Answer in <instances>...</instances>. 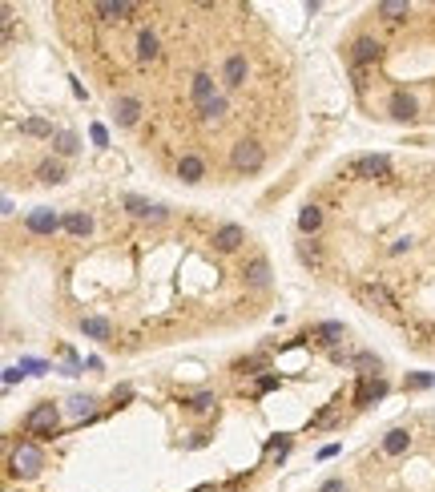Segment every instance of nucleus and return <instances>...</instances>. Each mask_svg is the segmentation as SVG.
I'll return each instance as SVG.
<instances>
[{
	"label": "nucleus",
	"instance_id": "obj_13",
	"mask_svg": "<svg viewBox=\"0 0 435 492\" xmlns=\"http://www.w3.org/2000/svg\"><path fill=\"white\" fill-rule=\"evenodd\" d=\"M379 396H387V383H383V379H363L359 392H355L359 403H371V399H379Z\"/></svg>",
	"mask_w": 435,
	"mask_h": 492
},
{
	"label": "nucleus",
	"instance_id": "obj_23",
	"mask_svg": "<svg viewBox=\"0 0 435 492\" xmlns=\"http://www.w3.org/2000/svg\"><path fill=\"white\" fill-rule=\"evenodd\" d=\"M41 182H65V165L61 162H41Z\"/></svg>",
	"mask_w": 435,
	"mask_h": 492
},
{
	"label": "nucleus",
	"instance_id": "obj_20",
	"mask_svg": "<svg viewBox=\"0 0 435 492\" xmlns=\"http://www.w3.org/2000/svg\"><path fill=\"white\" fill-rule=\"evenodd\" d=\"M138 57H141V61H154V57H158V37H154L149 28L138 37Z\"/></svg>",
	"mask_w": 435,
	"mask_h": 492
},
{
	"label": "nucleus",
	"instance_id": "obj_3",
	"mask_svg": "<svg viewBox=\"0 0 435 492\" xmlns=\"http://www.w3.org/2000/svg\"><path fill=\"white\" fill-rule=\"evenodd\" d=\"M230 162H234V170H242V174H254V170H262L266 154H262V145H254V141H238Z\"/></svg>",
	"mask_w": 435,
	"mask_h": 492
},
{
	"label": "nucleus",
	"instance_id": "obj_34",
	"mask_svg": "<svg viewBox=\"0 0 435 492\" xmlns=\"http://www.w3.org/2000/svg\"><path fill=\"white\" fill-rule=\"evenodd\" d=\"M93 141H97V145H105V141H109V134H105V125H93Z\"/></svg>",
	"mask_w": 435,
	"mask_h": 492
},
{
	"label": "nucleus",
	"instance_id": "obj_15",
	"mask_svg": "<svg viewBox=\"0 0 435 492\" xmlns=\"http://www.w3.org/2000/svg\"><path fill=\"white\" fill-rule=\"evenodd\" d=\"M202 170L206 165H202V158H194V154H185L182 165H178V174H182L185 182H202Z\"/></svg>",
	"mask_w": 435,
	"mask_h": 492
},
{
	"label": "nucleus",
	"instance_id": "obj_11",
	"mask_svg": "<svg viewBox=\"0 0 435 492\" xmlns=\"http://www.w3.org/2000/svg\"><path fill=\"white\" fill-rule=\"evenodd\" d=\"M138 101H133V97H117L113 101V113H117V121H121V125H133V121H138Z\"/></svg>",
	"mask_w": 435,
	"mask_h": 492
},
{
	"label": "nucleus",
	"instance_id": "obj_12",
	"mask_svg": "<svg viewBox=\"0 0 435 492\" xmlns=\"http://www.w3.org/2000/svg\"><path fill=\"white\" fill-rule=\"evenodd\" d=\"M246 282H250V286H270V266H266V258H254L250 266H246Z\"/></svg>",
	"mask_w": 435,
	"mask_h": 492
},
{
	"label": "nucleus",
	"instance_id": "obj_16",
	"mask_svg": "<svg viewBox=\"0 0 435 492\" xmlns=\"http://www.w3.org/2000/svg\"><path fill=\"white\" fill-rule=\"evenodd\" d=\"M379 41H371V37H359V41H355V61H359V65H363V61H375V57H379Z\"/></svg>",
	"mask_w": 435,
	"mask_h": 492
},
{
	"label": "nucleus",
	"instance_id": "obj_10",
	"mask_svg": "<svg viewBox=\"0 0 435 492\" xmlns=\"http://www.w3.org/2000/svg\"><path fill=\"white\" fill-rule=\"evenodd\" d=\"M242 226H222V230H218V235H214V246H218V250H238V242H242Z\"/></svg>",
	"mask_w": 435,
	"mask_h": 492
},
{
	"label": "nucleus",
	"instance_id": "obj_26",
	"mask_svg": "<svg viewBox=\"0 0 435 492\" xmlns=\"http://www.w3.org/2000/svg\"><path fill=\"white\" fill-rule=\"evenodd\" d=\"M315 335H322V343H339V339H343V327H339V323H322V327H315Z\"/></svg>",
	"mask_w": 435,
	"mask_h": 492
},
{
	"label": "nucleus",
	"instance_id": "obj_7",
	"mask_svg": "<svg viewBox=\"0 0 435 492\" xmlns=\"http://www.w3.org/2000/svg\"><path fill=\"white\" fill-rule=\"evenodd\" d=\"M214 97H218V93H214V77H210V73H198V77H194V101L206 109Z\"/></svg>",
	"mask_w": 435,
	"mask_h": 492
},
{
	"label": "nucleus",
	"instance_id": "obj_22",
	"mask_svg": "<svg viewBox=\"0 0 435 492\" xmlns=\"http://www.w3.org/2000/svg\"><path fill=\"white\" fill-rule=\"evenodd\" d=\"M97 12H105V17H125V12H133V4H129V0H101Z\"/></svg>",
	"mask_w": 435,
	"mask_h": 492
},
{
	"label": "nucleus",
	"instance_id": "obj_28",
	"mask_svg": "<svg viewBox=\"0 0 435 492\" xmlns=\"http://www.w3.org/2000/svg\"><path fill=\"white\" fill-rule=\"evenodd\" d=\"M57 149L69 158V154H77V134H57Z\"/></svg>",
	"mask_w": 435,
	"mask_h": 492
},
{
	"label": "nucleus",
	"instance_id": "obj_29",
	"mask_svg": "<svg viewBox=\"0 0 435 492\" xmlns=\"http://www.w3.org/2000/svg\"><path fill=\"white\" fill-rule=\"evenodd\" d=\"M222 113H226V97L218 93V97L206 105V109H202V118H222Z\"/></svg>",
	"mask_w": 435,
	"mask_h": 492
},
{
	"label": "nucleus",
	"instance_id": "obj_18",
	"mask_svg": "<svg viewBox=\"0 0 435 492\" xmlns=\"http://www.w3.org/2000/svg\"><path fill=\"white\" fill-rule=\"evenodd\" d=\"M222 77H226V85H242V77H246V57H230Z\"/></svg>",
	"mask_w": 435,
	"mask_h": 492
},
{
	"label": "nucleus",
	"instance_id": "obj_32",
	"mask_svg": "<svg viewBox=\"0 0 435 492\" xmlns=\"http://www.w3.org/2000/svg\"><path fill=\"white\" fill-rule=\"evenodd\" d=\"M21 367H24V372H33V375H41V372H45V363H37V359H24Z\"/></svg>",
	"mask_w": 435,
	"mask_h": 492
},
{
	"label": "nucleus",
	"instance_id": "obj_5",
	"mask_svg": "<svg viewBox=\"0 0 435 492\" xmlns=\"http://www.w3.org/2000/svg\"><path fill=\"white\" fill-rule=\"evenodd\" d=\"M24 226H28L33 235H53V230H57V226H65V222H61L53 210H45V206H41V210H33L28 218H24Z\"/></svg>",
	"mask_w": 435,
	"mask_h": 492
},
{
	"label": "nucleus",
	"instance_id": "obj_2",
	"mask_svg": "<svg viewBox=\"0 0 435 492\" xmlns=\"http://www.w3.org/2000/svg\"><path fill=\"white\" fill-rule=\"evenodd\" d=\"M41 468H45V452L37 444H21L12 452V472L17 476H37Z\"/></svg>",
	"mask_w": 435,
	"mask_h": 492
},
{
	"label": "nucleus",
	"instance_id": "obj_33",
	"mask_svg": "<svg viewBox=\"0 0 435 492\" xmlns=\"http://www.w3.org/2000/svg\"><path fill=\"white\" fill-rule=\"evenodd\" d=\"M319 492H346V484H343V480H326Z\"/></svg>",
	"mask_w": 435,
	"mask_h": 492
},
{
	"label": "nucleus",
	"instance_id": "obj_19",
	"mask_svg": "<svg viewBox=\"0 0 435 492\" xmlns=\"http://www.w3.org/2000/svg\"><path fill=\"white\" fill-rule=\"evenodd\" d=\"M69 416L73 420H89L93 416V396H73L69 399Z\"/></svg>",
	"mask_w": 435,
	"mask_h": 492
},
{
	"label": "nucleus",
	"instance_id": "obj_21",
	"mask_svg": "<svg viewBox=\"0 0 435 492\" xmlns=\"http://www.w3.org/2000/svg\"><path fill=\"white\" fill-rule=\"evenodd\" d=\"M379 17H387V21H403V17H407V0H383V4H379Z\"/></svg>",
	"mask_w": 435,
	"mask_h": 492
},
{
	"label": "nucleus",
	"instance_id": "obj_35",
	"mask_svg": "<svg viewBox=\"0 0 435 492\" xmlns=\"http://www.w3.org/2000/svg\"><path fill=\"white\" fill-rule=\"evenodd\" d=\"M275 383H278L275 375H262V379H258V392H270V388H275Z\"/></svg>",
	"mask_w": 435,
	"mask_h": 492
},
{
	"label": "nucleus",
	"instance_id": "obj_27",
	"mask_svg": "<svg viewBox=\"0 0 435 492\" xmlns=\"http://www.w3.org/2000/svg\"><path fill=\"white\" fill-rule=\"evenodd\" d=\"M367 299H375L379 307H395V303H391V295H387V286H379V282L367 286Z\"/></svg>",
	"mask_w": 435,
	"mask_h": 492
},
{
	"label": "nucleus",
	"instance_id": "obj_9",
	"mask_svg": "<svg viewBox=\"0 0 435 492\" xmlns=\"http://www.w3.org/2000/svg\"><path fill=\"white\" fill-rule=\"evenodd\" d=\"M391 118H395V121H411L415 118V97H407V93L391 97Z\"/></svg>",
	"mask_w": 435,
	"mask_h": 492
},
{
	"label": "nucleus",
	"instance_id": "obj_4",
	"mask_svg": "<svg viewBox=\"0 0 435 492\" xmlns=\"http://www.w3.org/2000/svg\"><path fill=\"white\" fill-rule=\"evenodd\" d=\"M387 170H391L387 154H363V158L351 162V174H355V178H383Z\"/></svg>",
	"mask_w": 435,
	"mask_h": 492
},
{
	"label": "nucleus",
	"instance_id": "obj_24",
	"mask_svg": "<svg viewBox=\"0 0 435 492\" xmlns=\"http://www.w3.org/2000/svg\"><path fill=\"white\" fill-rule=\"evenodd\" d=\"M81 331H85V335H93V339H109V323H105V319H85V323H81Z\"/></svg>",
	"mask_w": 435,
	"mask_h": 492
},
{
	"label": "nucleus",
	"instance_id": "obj_17",
	"mask_svg": "<svg viewBox=\"0 0 435 492\" xmlns=\"http://www.w3.org/2000/svg\"><path fill=\"white\" fill-rule=\"evenodd\" d=\"M65 230L77 235V238H85L93 230V218H89V214H69V218H65Z\"/></svg>",
	"mask_w": 435,
	"mask_h": 492
},
{
	"label": "nucleus",
	"instance_id": "obj_6",
	"mask_svg": "<svg viewBox=\"0 0 435 492\" xmlns=\"http://www.w3.org/2000/svg\"><path fill=\"white\" fill-rule=\"evenodd\" d=\"M407 444H411L407 428H391L387 436H383V452H387V456H403V452H407Z\"/></svg>",
	"mask_w": 435,
	"mask_h": 492
},
{
	"label": "nucleus",
	"instance_id": "obj_14",
	"mask_svg": "<svg viewBox=\"0 0 435 492\" xmlns=\"http://www.w3.org/2000/svg\"><path fill=\"white\" fill-rule=\"evenodd\" d=\"M319 226H322V210H319V206H306V210L298 214V230H302V235H315Z\"/></svg>",
	"mask_w": 435,
	"mask_h": 492
},
{
	"label": "nucleus",
	"instance_id": "obj_30",
	"mask_svg": "<svg viewBox=\"0 0 435 492\" xmlns=\"http://www.w3.org/2000/svg\"><path fill=\"white\" fill-rule=\"evenodd\" d=\"M185 403H189V408H194V412H206V408H214V396H210V392H202V396L185 399Z\"/></svg>",
	"mask_w": 435,
	"mask_h": 492
},
{
	"label": "nucleus",
	"instance_id": "obj_1",
	"mask_svg": "<svg viewBox=\"0 0 435 492\" xmlns=\"http://www.w3.org/2000/svg\"><path fill=\"white\" fill-rule=\"evenodd\" d=\"M57 423H61L57 403H37V408L28 412V420H24V432H33V436H53Z\"/></svg>",
	"mask_w": 435,
	"mask_h": 492
},
{
	"label": "nucleus",
	"instance_id": "obj_31",
	"mask_svg": "<svg viewBox=\"0 0 435 492\" xmlns=\"http://www.w3.org/2000/svg\"><path fill=\"white\" fill-rule=\"evenodd\" d=\"M435 383V375H411V379H407V388H415V392H419V388H432Z\"/></svg>",
	"mask_w": 435,
	"mask_h": 492
},
{
	"label": "nucleus",
	"instance_id": "obj_8",
	"mask_svg": "<svg viewBox=\"0 0 435 492\" xmlns=\"http://www.w3.org/2000/svg\"><path fill=\"white\" fill-rule=\"evenodd\" d=\"M125 206H129V214H133V218H165V210H161V206H149V202H145V198H138V194H129V198H125Z\"/></svg>",
	"mask_w": 435,
	"mask_h": 492
},
{
	"label": "nucleus",
	"instance_id": "obj_25",
	"mask_svg": "<svg viewBox=\"0 0 435 492\" xmlns=\"http://www.w3.org/2000/svg\"><path fill=\"white\" fill-rule=\"evenodd\" d=\"M21 129H24V134H33V138H48V134H53L45 118H33V121H24Z\"/></svg>",
	"mask_w": 435,
	"mask_h": 492
}]
</instances>
